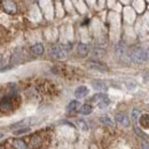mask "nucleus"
<instances>
[{"label":"nucleus","instance_id":"1","mask_svg":"<svg viewBox=\"0 0 149 149\" xmlns=\"http://www.w3.org/2000/svg\"><path fill=\"white\" fill-rule=\"evenodd\" d=\"M29 140V143H28V147L31 149H45V147L47 146L48 141L45 140V135L42 134H35V135H31L28 138Z\"/></svg>","mask_w":149,"mask_h":149},{"label":"nucleus","instance_id":"2","mask_svg":"<svg viewBox=\"0 0 149 149\" xmlns=\"http://www.w3.org/2000/svg\"><path fill=\"white\" fill-rule=\"evenodd\" d=\"M130 60L136 64L146 63L148 61V53L142 48H135L130 53Z\"/></svg>","mask_w":149,"mask_h":149},{"label":"nucleus","instance_id":"3","mask_svg":"<svg viewBox=\"0 0 149 149\" xmlns=\"http://www.w3.org/2000/svg\"><path fill=\"white\" fill-rule=\"evenodd\" d=\"M51 55L53 57H55L57 60H64L67 57V53H65V49L61 46H55L51 49Z\"/></svg>","mask_w":149,"mask_h":149},{"label":"nucleus","instance_id":"4","mask_svg":"<svg viewBox=\"0 0 149 149\" xmlns=\"http://www.w3.org/2000/svg\"><path fill=\"white\" fill-rule=\"evenodd\" d=\"M2 6H3V9L9 14H14L16 12V5L13 0H3Z\"/></svg>","mask_w":149,"mask_h":149},{"label":"nucleus","instance_id":"5","mask_svg":"<svg viewBox=\"0 0 149 149\" xmlns=\"http://www.w3.org/2000/svg\"><path fill=\"white\" fill-rule=\"evenodd\" d=\"M12 107H13V103L9 97H3L0 101V110L1 111H8L9 109H12Z\"/></svg>","mask_w":149,"mask_h":149},{"label":"nucleus","instance_id":"6","mask_svg":"<svg viewBox=\"0 0 149 149\" xmlns=\"http://www.w3.org/2000/svg\"><path fill=\"white\" fill-rule=\"evenodd\" d=\"M12 143H13V147L15 149H29L26 141L23 139H14L12 141Z\"/></svg>","mask_w":149,"mask_h":149},{"label":"nucleus","instance_id":"7","mask_svg":"<svg viewBox=\"0 0 149 149\" xmlns=\"http://www.w3.org/2000/svg\"><path fill=\"white\" fill-rule=\"evenodd\" d=\"M88 94V88L86 86H79L76 91H74V96L77 99H83Z\"/></svg>","mask_w":149,"mask_h":149},{"label":"nucleus","instance_id":"8","mask_svg":"<svg viewBox=\"0 0 149 149\" xmlns=\"http://www.w3.org/2000/svg\"><path fill=\"white\" fill-rule=\"evenodd\" d=\"M116 120H117L122 126H129V125H130V120H129V118H127L125 115H122V113L116 115Z\"/></svg>","mask_w":149,"mask_h":149},{"label":"nucleus","instance_id":"9","mask_svg":"<svg viewBox=\"0 0 149 149\" xmlns=\"http://www.w3.org/2000/svg\"><path fill=\"white\" fill-rule=\"evenodd\" d=\"M92 86H93L94 90H96V91H106L107 90V86H106V84L104 83H102V81H100V80H95V81H92Z\"/></svg>","mask_w":149,"mask_h":149},{"label":"nucleus","instance_id":"10","mask_svg":"<svg viewBox=\"0 0 149 149\" xmlns=\"http://www.w3.org/2000/svg\"><path fill=\"white\" fill-rule=\"evenodd\" d=\"M90 68L94 69V70H97V71H101V72L107 71V68L103 64L99 63V62H92V63H90Z\"/></svg>","mask_w":149,"mask_h":149},{"label":"nucleus","instance_id":"11","mask_svg":"<svg viewBox=\"0 0 149 149\" xmlns=\"http://www.w3.org/2000/svg\"><path fill=\"white\" fill-rule=\"evenodd\" d=\"M77 52L80 56H86L88 53V47L84 44H79L78 47H77Z\"/></svg>","mask_w":149,"mask_h":149},{"label":"nucleus","instance_id":"12","mask_svg":"<svg viewBox=\"0 0 149 149\" xmlns=\"http://www.w3.org/2000/svg\"><path fill=\"white\" fill-rule=\"evenodd\" d=\"M109 103H110V100L108 99V96H107V95H106V96H103L101 100H99V101H97V106H99V108H101V109L107 108V107L109 106Z\"/></svg>","mask_w":149,"mask_h":149},{"label":"nucleus","instance_id":"13","mask_svg":"<svg viewBox=\"0 0 149 149\" xmlns=\"http://www.w3.org/2000/svg\"><path fill=\"white\" fill-rule=\"evenodd\" d=\"M31 51H32L35 54H37V55H41V54L44 53V46H42L41 44H36V45H33V46L31 47Z\"/></svg>","mask_w":149,"mask_h":149},{"label":"nucleus","instance_id":"14","mask_svg":"<svg viewBox=\"0 0 149 149\" xmlns=\"http://www.w3.org/2000/svg\"><path fill=\"white\" fill-rule=\"evenodd\" d=\"M93 110V108L90 106V104H84V106H81V108L79 109V111L81 115H88V113H91Z\"/></svg>","mask_w":149,"mask_h":149},{"label":"nucleus","instance_id":"15","mask_svg":"<svg viewBox=\"0 0 149 149\" xmlns=\"http://www.w3.org/2000/svg\"><path fill=\"white\" fill-rule=\"evenodd\" d=\"M79 102L78 101H76V100H74V101H71L69 104H68V107H67V110L68 111H74L77 108H79Z\"/></svg>","mask_w":149,"mask_h":149},{"label":"nucleus","instance_id":"16","mask_svg":"<svg viewBox=\"0 0 149 149\" xmlns=\"http://www.w3.org/2000/svg\"><path fill=\"white\" fill-rule=\"evenodd\" d=\"M140 124H141V126H143L145 129H148L149 117H148V115H147V113H146V115H143V116H141V118H140Z\"/></svg>","mask_w":149,"mask_h":149},{"label":"nucleus","instance_id":"17","mask_svg":"<svg viewBox=\"0 0 149 149\" xmlns=\"http://www.w3.org/2000/svg\"><path fill=\"white\" fill-rule=\"evenodd\" d=\"M77 124H78L79 129H81L83 131H88V125H87V124H86V122H84L83 119L77 120Z\"/></svg>","mask_w":149,"mask_h":149},{"label":"nucleus","instance_id":"18","mask_svg":"<svg viewBox=\"0 0 149 149\" xmlns=\"http://www.w3.org/2000/svg\"><path fill=\"white\" fill-rule=\"evenodd\" d=\"M101 123H103L104 125H108V126H113V122L109 117H101Z\"/></svg>","mask_w":149,"mask_h":149},{"label":"nucleus","instance_id":"19","mask_svg":"<svg viewBox=\"0 0 149 149\" xmlns=\"http://www.w3.org/2000/svg\"><path fill=\"white\" fill-rule=\"evenodd\" d=\"M125 86H126V88L130 90V91H133V90L136 88V84L133 83V81H126V83H125Z\"/></svg>","mask_w":149,"mask_h":149},{"label":"nucleus","instance_id":"20","mask_svg":"<svg viewBox=\"0 0 149 149\" xmlns=\"http://www.w3.org/2000/svg\"><path fill=\"white\" fill-rule=\"evenodd\" d=\"M30 119H23V120H21V122H19V123H16V124H14L12 127H21V126H24L28 122H29Z\"/></svg>","mask_w":149,"mask_h":149},{"label":"nucleus","instance_id":"21","mask_svg":"<svg viewBox=\"0 0 149 149\" xmlns=\"http://www.w3.org/2000/svg\"><path fill=\"white\" fill-rule=\"evenodd\" d=\"M139 115H140V111L138 109H133L132 112H131V116H132L133 119H138L139 118Z\"/></svg>","mask_w":149,"mask_h":149},{"label":"nucleus","instance_id":"22","mask_svg":"<svg viewBox=\"0 0 149 149\" xmlns=\"http://www.w3.org/2000/svg\"><path fill=\"white\" fill-rule=\"evenodd\" d=\"M103 96H106V94H103V93H97V94H95V95H94L92 100H93V101H95V102H97V101H99V100H101V99H102Z\"/></svg>","mask_w":149,"mask_h":149},{"label":"nucleus","instance_id":"23","mask_svg":"<svg viewBox=\"0 0 149 149\" xmlns=\"http://www.w3.org/2000/svg\"><path fill=\"white\" fill-rule=\"evenodd\" d=\"M134 131H135V133H136V134H138L139 136H141V138H145V139H147V135H146L145 133H142V132L139 130L138 127H135V129H134Z\"/></svg>","mask_w":149,"mask_h":149},{"label":"nucleus","instance_id":"24","mask_svg":"<svg viewBox=\"0 0 149 149\" xmlns=\"http://www.w3.org/2000/svg\"><path fill=\"white\" fill-rule=\"evenodd\" d=\"M29 131H30V129H22V130H19V131H16V132H15V135L23 134V133H28Z\"/></svg>","mask_w":149,"mask_h":149},{"label":"nucleus","instance_id":"25","mask_svg":"<svg viewBox=\"0 0 149 149\" xmlns=\"http://www.w3.org/2000/svg\"><path fill=\"white\" fill-rule=\"evenodd\" d=\"M141 147H142V149H148V145H147V142H142V145H141Z\"/></svg>","mask_w":149,"mask_h":149},{"label":"nucleus","instance_id":"26","mask_svg":"<svg viewBox=\"0 0 149 149\" xmlns=\"http://www.w3.org/2000/svg\"><path fill=\"white\" fill-rule=\"evenodd\" d=\"M0 64H1V60H0Z\"/></svg>","mask_w":149,"mask_h":149}]
</instances>
